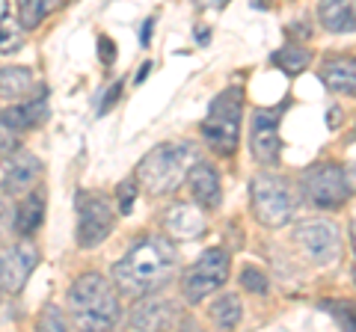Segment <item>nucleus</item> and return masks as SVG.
Segmentation results:
<instances>
[{"instance_id":"nucleus-1","label":"nucleus","mask_w":356,"mask_h":332,"mask_svg":"<svg viewBox=\"0 0 356 332\" xmlns=\"http://www.w3.org/2000/svg\"><path fill=\"white\" fill-rule=\"evenodd\" d=\"M178 270V247L163 235H143L131 243V249L113 264V288L119 297H131L134 303L161 288Z\"/></svg>"},{"instance_id":"nucleus-2","label":"nucleus","mask_w":356,"mask_h":332,"mask_svg":"<svg viewBox=\"0 0 356 332\" xmlns=\"http://www.w3.org/2000/svg\"><path fill=\"white\" fill-rule=\"evenodd\" d=\"M69 317L81 332H110L122 317L113 282H107L102 273L77 276L69 288Z\"/></svg>"},{"instance_id":"nucleus-3","label":"nucleus","mask_w":356,"mask_h":332,"mask_svg":"<svg viewBox=\"0 0 356 332\" xmlns=\"http://www.w3.org/2000/svg\"><path fill=\"white\" fill-rule=\"evenodd\" d=\"M196 163V146L191 142H161L137 163V181L152 196H166L187 181Z\"/></svg>"},{"instance_id":"nucleus-4","label":"nucleus","mask_w":356,"mask_h":332,"mask_svg":"<svg viewBox=\"0 0 356 332\" xmlns=\"http://www.w3.org/2000/svg\"><path fill=\"white\" fill-rule=\"evenodd\" d=\"M243 92L226 90L214 98V104L208 107V116L202 119V140L214 154H235L241 142V116H243Z\"/></svg>"},{"instance_id":"nucleus-5","label":"nucleus","mask_w":356,"mask_h":332,"mask_svg":"<svg viewBox=\"0 0 356 332\" xmlns=\"http://www.w3.org/2000/svg\"><path fill=\"white\" fill-rule=\"evenodd\" d=\"M250 202H252L255 219L267 229H282L291 223V217H294L291 184H288L282 175H273V172L255 175L250 184Z\"/></svg>"},{"instance_id":"nucleus-6","label":"nucleus","mask_w":356,"mask_h":332,"mask_svg":"<svg viewBox=\"0 0 356 332\" xmlns=\"http://www.w3.org/2000/svg\"><path fill=\"white\" fill-rule=\"evenodd\" d=\"M229 279V252L222 247H211L196 258V264L184 270L181 276V297L191 306L202 303L205 297L220 291Z\"/></svg>"},{"instance_id":"nucleus-7","label":"nucleus","mask_w":356,"mask_h":332,"mask_svg":"<svg viewBox=\"0 0 356 332\" xmlns=\"http://www.w3.org/2000/svg\"><path fill=\"white\" fill-rule=\"evenodd\" d=\"M113 226H116V211L104 196L89 190L77 193V247L95 249L98 243L107 240Z\"/></svg>"},{"instance_id":"nucleus-8","label":"nucleus","mask_w":356,"mask_h":332,"mask_svg":"<svg viewBox=\"0 0 356 332\" xmlns=\"http://www.w3.org/2000/svg\"><path fill=\"white\" fill-rule=\"evenodd\" d=\"M303 193L315 208H339L348 202L350 184L339 163H315L303 172Z\"/></svg>"},{"instance_id":"nucleus-9","label":"nucleus","mask_w":356,"mask_h":332,"mask_svg":"<svg viewBox=\"0 0 356 332\" xmlns=\"http://www.w3.org/2000/svg\"><path fill=\"white\" fill-rule=\"evenodd\" d=\"M294 240L306 252V258L315 264H332L341 249V235L336 223H330V219H303V223H297Z\"/></svg>"},{"instance_id":"nucleus-10","label":"nucleus","mask_w":356,"mask_h":332,"mask_svg":"<svg viewBox=\"0 0 356 332\" xmlns=\"http://www.w3.org/2000/svg\"><path fill=\"white\" fill-rule=\"evenodd\" d=\"M39 264V249L30 238H21L13 247H0V291L18 294L27 285L30 273Z\"/></svg>"},{"instance_id":"nucleus-11","label":"nucleus","mask_w":356,"mask_h":332,"mask_svg":"<svg viewBox=\"0 0 356 332\" xmlns=\"http://www.w3.org/2000/svg\"><path fill=\"white\" fill-rule=\"evenodd\" d=\"M178 324V303L163 294H149L131 306V326L137 332H170Z\"/></svg>"},{"instance_id":"nucleus-12","label":"nucleus","mask_w":356,"mask_h":332,"mask_svg":"<svg viewBox=\"0 0 356 332\" xmlns=\"http://www.w3.org/2000/svg\"><path fill=\"white\" fill-rule=\"evenodd\" d=\"M250 149L255 160L264 166H273L280 160L282 140H280V110H255L252 128H250Z\"/></svg>"},{"instance_id":"nucleus-13","label":"nucleus","mask_w":356,"mask_h":332,"mask_svg":"<svg viewBox=\"0 0 356 332\" xmlns=\"http://www.w3.org/2000/svg\"><path fill=\"white\" fill-rule=\"evenodd\" d=\"M42 179V160L30 151H15L3 158V193L6 196H27L36 190Z\"/></svg>"},{"instance_id":"nucleus-14","label":"nucleus","mask_w":356,"mask_h":332,"mask_svg":"<svg viewBox=\"0 0 356 332\" xmlns=\"http://www.w3.org/2000/svg\"><path fill=\"white\" fill-rule=\"evenodd\" d=\"M187 184L193 190V199L199 202L202 211H211V208H220L222 202V184H220V172L214 163L208 160H196L191 175H187Z\"/></svg>"},{"instance_id":"nucleus-15","label":"nucleus","mask_w":356,"mask_h":332,"mask_svg":"<svg viewBox=\"0 0 356 332\" xmlns=\"http://www.w3.org/2000/svg\"><path fill=\"white\" fill-rule=\"evenodd\" d=\"M205 226L208 223H205L202 208L187 205V202H178L163 214V229L172 240H196L205 231Z\"/></svg>"},{"instance_id":"nucleus-16","label":"nucleus","mask_w":356,"mask_h":332,"mask_svg":"<svg viewBox=\"0 0 356 332\" xmlns=\"http://www.w3.org/2000/svg\"><path fill=\"white\" fill-rule=\"evenodd\" d=\"M321 81L332 92L356 98V57L353 53H339V57L324 60L321 63Z\"/></svg>"},{"instance_id":"nucleus-17","label":"nucleus","mask_w":356,"mask_h":332,"mask_svg":"<svg viewBox=\"0 0 356 332\" xmlns=\"http://www.w3.org/2000/svg\"><path fill=\"white\" fill-rule=\"evenodd\" d=\"M44 119H48V101H44V95L27 98V101H21V104H9L3 113H0V122H3L13 134L36 128Z\"/></svg>"},{"instance_id":"nucleus-18","label":"nucleus","mask_w":356,"mask_h":332,"mask_svg":"<svg viewBox=\"0 0 356 332\" xmlns=\"http://www.w3.org/2000/svg\"><path fill=\"white\" fill-rule=\"evenodd\" d=\"M44 205H48V199H44L42 187H36V190L27 193L18 202L15 217H13V229L18 231L21 238H30V235H36V231L42 229V223H44Z\"/></svg>"},{"instance_id":"nucleus-19","label":"nucleus","mask_w":356,"mask_h":332,"mask_svg":"<svg viewBox=\"0 0 356 332\" xmlns=\"http://www.w3.org/2000/svg\"><path fill=\"white\" fill-rule=\"evenodd\" d=\"M318 18L330 33H353L356 3H348V0H324V3H318Z\"/></svg>"},{"instance_id":"nucleus-20","label":"nucleus","mask_w":356,"mask_h":332,"mask_svg":"<svg viewBox=\"0 0 356 332\" xmlns=\"http://www.w3.org/2000/svg\"><path fill=\"white\" fill-rule=\"evenodd\" d=\"M33 72L27 65H9V69H0V98L3 101L21 104V98H27L33 92Z\"/></svg>"},{"instance_id":"nucleus-21","label":"nucleus","mask_w":356,"mask_h":332,"mask_svg":"<svg viewBox=\"0 0 356 332\" xmlns=\"http://www.w3.org/2000/svg\"><path fill=\"white\" fill-rule=\"evenodd\" d=\"M208 315H211V320H214V326L220 332H232V329L241 324V317H243V303H241L238 294L226 291V294H220L217 300L211 303Z\"/></svg>"},{"instance_id":"nucleus-22","label":"nucleus","mask_w":356,"mask_h":332,"mask_svg":"<svg viewBox=\"0 0 356 332\" xmlns=\"http://www.w3.org/2000/svg\"><path fill=\"white\" fill-rule=\"evenodd\" d=\"M270 63L276 65L280 72H285L288 77H294V74H300V72H306L309 65H312V51H306L303 45H285V48H280L270 57Z\"/></svg>"},{"instance_id":"nucleus-23","label":"nucleus","mask_w":356,"mask_h":332,"mask_svg":"<svg viewBox=\"0 0 356 332\" xmlns=\"http://www.w3.org/2000/svg\"><path fill=\"white\" fill-rule=\"evenodd\" d=\"M24 45V30L18 18H13V6L0 0V53H15Z\"/></svg>"},{"instance_id":"nucleus-24","label":"nucleus","mask_w":356,"mask_h":332,"mask_svg":"<svg viewBox=\"0 0 356 332\" xmlns=\"http://www.w3.org/2000/svg\"><path fill=\"white\" fill-rule=\"evenodd\" d=\"M54 9V0H21L18 3V24L21 30H33L39 27L44 18H48V13Z\"/></svg>"},{"instance_id":"nucleus-25","label":"nucleus","mask_w":356,"mask_h":332,"mask_svg":"<svg viewBox=\"0 0 356 332\" xmlns=\"http://www.w3.org/2000/svg\"><path fill=\"white\" fill-rule=\"evenodd\" d=\"M321 308L336 317L344 332H356V303H350V300H321Z\"/></svg>"},{"instance_id":"nucleus-26","label":"nucleus","mask_w":356,"mask_h":332,"mask_svg":"<svg viewBox=\"0 0 356 332\" xmlns=\"http://www.w3.org/2000/svg\"><path fill=\"white\" fill-rule=\"evenodd\" d=\"M39 332H69V326H65V317L57 306H44L42 315H39Z\"/></svg>"},{"instance_id":"nucleus-27","label":"nucleus","mask_w":356,"mask_h":332,"mask_svg":"<svg viewBox=\"0 0 356 332\" xmlns=\"http://www.w3.org/2000/svg\"><path fill=\"white\" fill-rule=\"evenodd\" d=\"M241 285L247 288V291H252V294H267V276L259 270V267H243V273H241Z\"/></svg>"},{"instance_id":"nucleus-28","label":"nucleus","mask_w":356,"mask_h":332,"mask_svg":"<svg viewBox=\"0 0 356 332\" xmlns=\"http://www.w3.org/2000/svg\"><path fill=\"white\" fill-rule=\"evenodd\" d=\"M116 199H119V214H131L134 202H137V181H122L116 187Z\"/></svg>"},{"instance_id":"nucleus-29","label":"nucleus","mask_w":356,"mask_h":332,"mask_svg":"<svg viewBox=\"0 0 356 332\" xmlns=\"http://www.w3.org/2000/svg\"><path fill=\"white\" fill-rule=\"evenodd\" d=\"M18 151V134H13L3 122H0V158H9V154Z\"/></svg>"},{"instance_id":"nucleus-30","label":"nucleus","mask_w":356,"mask_h":332,"mask_svg":"<svg viewBox=\"0 0 356 332\" xmlns=\"http://www.w3.org/2000/svg\"><path fill=\"white\" fill-rule=\"evenodd\" d=\"M98 57H102L104 65H113L116 63V42L107 39V36L98 39Z\"/></svg>"},{"instance_id":"nucleus-31","label":"nucleus","mask_w":356,"mask_h":332,"mask_svg":"<svg viewBox=\"0 0 356 332\" xmlns=\"http://www.w3.org/2000/svg\"><path fill=\"white\" fill-rule=\"evenodd\" d=\"M122 86H125V83H122V81H116L113 86H110V90L104 92V98H102V107H98V113H107V110L110 107H113L116 101H119V95H122Z\"/></svg>"},{"instance_id":"nucleus-32","label":"nucleus","mask_w":356,"mask_h":332,"mask_svg":"<svg viewBox=\"0 0 356 332\" xmlns=\"http://www.w3.org/2000/svg\"><path fill=\"white\" fill-rule=\"evenodd\" d=\"M152 24H154L152 18L146 21V24H143V33H140V42H143V45H149V39H152Z\"/></svg>"},{"instance_id":"nucleus-33","label":"nucleus","mask_w":356,"mask_h":332,"mask_svg":"<svg viewBox=\"0 0 356 332\" xmlns=\"http://www.w3.org/2000/svg\"><path fill=\"white\" fill-rule=\"evenodd\" d=\"M178 332H199V329H196V324H193V320H184V324L178 326Z\"/></svg>"},{"instance_id":"nucleus-34","label":"nucleus","mask_w":356,"mask_h":332,"mask_svg":"<svg viewBox=\"0 0 356 332\" xmlns=\"http://www.w3.org/2000/svg\"><path fill=\"white\" fill-rule=\"evenodd\" d=\"M152 72V63H146V65H143V69H140V74H137V83H143V81H146V74Z\"/></svg>"},{"instance_id":"nucleus-35","label":"nucleus","mask_w":356,"mask_h":332,"mask_svg":"<svg viewBox=\"0 0 356 332\" xmlns=\"http://www.w3.org/2000/svg\"><path fill=\"white\" fill-rule=\"evenodd\" d=\"M350 231H353V249H356V223L350 226ZM353 276H356V267H353Z\"/></svg>"},{"instance_id":"nucleus-36","label":"nucleus","mask_w":356,"mask_h":332,"mask_svg":"<svg viewBox=\"0 0 356 332\" xmlns=\"http://www.w3.org/2000/svg\"><path fill=\"white\" fill-rule=\"evenodd\" d=\"M0 217H3V208H0Z\"/></svg>"}]
</instances>
